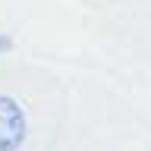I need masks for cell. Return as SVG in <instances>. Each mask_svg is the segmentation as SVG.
Returning a JSON list of instances; mask_svg holds the SVG:
<instances>
[{"label": "cell", "instance_id": "cell-1", "mask_svg": "<svg viewBox=\"0 0 151 151\" xmlns=\"http://www.w3.org/2000/svg\"><path fill=\"white\" fill-rule=\"evenodd\" d=\"M28 135V116L22 104L9 94H0V151H19Z\"/></svg>", "mask_w": 151, "mask_h": 151}, {"label": "cell", "instance_id": "cell-2", "mask_svg": "<svg viewBox=\"0 0 151 151\" xmlns=\"http://www.w3.org/2000/svg\"><path fill=\"white\" fill-rule=\"evenodd\" d=\"M9 47H13V41H9V35H0V54H3V50H9Z\"/></svg>", "mask_w": 151, "mask_h": 151}]
</instances>
